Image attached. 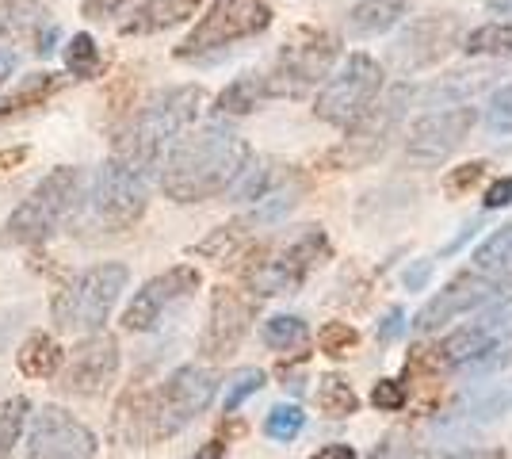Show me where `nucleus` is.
Returning a JSON list of instances; mask_svg holds the SVG:
<instances>
[{
  "instance_id": "nucleus-36",
  "label": "nucleus",
  "mask_w": 512,
  "mask_h": 459,
  "mask_svg": "<svg viewBox=\"0 0 512 459\" xmlns=\"http://www.w3.org/2000/svg\"><path fill=\"white\" fill-rule=\"evenodd\" d=\"M302 429H306V414H302L295 402H279L264 417V437L276 440V444H291Z\"/></svg>"
},
{
  "instance_id": "nucleus-26",
  "label": "nucleus",
  "mask_w": 512,
  "mask_h": 459,
  "mask_svg": "<svg viewBox=\"0 0 512 459\" xmlns=\"http://www.w3.org/2000/svg\"><path fill=\"white\" fill-rule=\"evenodd\" d=\"M264 100H272L268 85H264V73H245V77H237V81H230V85L218 92L214 111L218 115H253Z\"/></svg>"
},
{
  "instance_id": "nucleus-5",
  "label": "nucleus",
  "mask_w": 512,
  "mask_h": 459,
  "mask_svg": "<svg viewBox=\"0 0 512 459\" xmlns=\"http://www.w3.org/2000/svg\"><path fill=\"white\" fill-rule=\"evenodd\" d=\"M333 257V241L321 226H306L283 245H260L253 261L241 268L245 287L256 299H272V295H295L321 264Z\"/></svg>"
},
{
  "instance_id": "nucleus-24",
  "label": "nucleus",
  "mask_w": 512,
  "mask_h": 459,
  "mask_svg": "<svg viewBox=\"0 0 512 459\" xmlns=\"http://www.w3.org/2000/svg\"><path fill=\"white\" fill-rule=\"evenodd\" d=\"M409 0H360L352 12H348V31L371 39V35H383L394 23L406 16Z\"/></svg>"
},
{
  "instance_id": "nucleus-53",
  "label": "nucleus",
  "mask_w": 512,
  "mask_h": 459,
  "mask_svg": "<svg viewBox=\"0 0 512 459\" xmlns=\"http://www.w3.org/2000/svg\"><path fill=\"white\" fill-rule=\"evenodd\" d=\"M440 459H501V452L497 448H463V452H448Z\"/></svg>"
},
{
  "instance_id": "nucleus-34",
  "label": "nucleus",
  "mask_w": 512,
  "mask_h": 459,
  "mask_svg": "<svg viewBox=\"0 0 512 459\" xmlns=\"http://www.w3.org/2000/svg\"><path fill=\"white\" fill-rule=\"evenodd\" d=\"M27 417H31V402L23 394H12V398L0 402V459H8L12 448L20 444Z\"/></svg>"
},
{
  "instance_id": "nucleus-33",
  "label": "nucleus",
  "mask_w": 512,
  "mask_h": 459,
  "mask_svg": "<svg viewBox=\"0 0 512 459\" xmlns=\"http://www.w3.org/2000/svg\"><path fill=\"white\" fill-rule=\"evenodd\" d=\"M459 43H463V50H467L470 58H474V54H493V58L512 54V23L509 20L482 23V27H474L470 35H463Z\"/></svg>"
},
{
  "instance_id": "nucleus-51",
  "label": "nucleus",
  "mask_w": 512,
  "mask_h": 459,
  "mask_svg": "<svg viewBox=\"0 0 512 459\" xmlns=\"http://www.w3.org/2000/svg\"><path fill=\"white\" fill-rule=\"evenodd\" d=\"M310 459H356V448L352 444H325Z\"/></svg>"
},
{
  "instance_id": "nucleus-46",
  "label": "nucleus",
  "mask_w": 512,
  "mask_h": 459,
  "mask_svg": "<svg viewBox=\"0 0 512 459\" xmlns=\"http://www.w3.org/2000/svg\"><path fill=\"white\" fill-rule=\"evenodd\" d=\"M486 211H501V207H509L512 203V176H501V180H493L490 188H486Z\"/></svg>"
},
{
  "instance_id": "nucleus-31",
  "label": "nucleus",
  "mask_w": 512,
  "mask_h": 459,
  "mask_svg": "<svg viewBox=\"0 0 512 459\" xmlns=\"http://www.w3.org/2000/svg\"><path fill=\"white\" fill-rule=\"evenodd\" d=\"M302 180L295 176V180H287L283 188H272L264 199H256V207L245 215V226H272V222H279V219H287L295 207H299V199H302Z\"/></svg>"
},
{
  "instance_id": "nucleus-55",
  "label": "nucleus",
  "mask_w": 512,
  "mask_h": 459,
  "mask_svg": "<svg viewBox=\"0 0 512 459\" xmlns=\"http://www.w3.org/2000/svg\"><path fill=\"white\" fill-rule=\"evenodd\" d=\"M486 8H490L497 20H509L512 23V0H486Z\"/></svg>"
},
{
  "instance_id": "nucleus-28",
  "label": "nucleus",
  "mask_w": 512,
  "mask_h": 459,
  "mask_svg": "<svg viewBox=\"0 0 512 459\" xmlns=\"http://www.w3.org/2000/svg\"><path fill=\"white\" fill-rule=\"evenodd\" d=\"M253 238V226H245V219L237 222H226V226H218L211 230L203 241H195L192 253L195 257H207V261H234L237 253H245V245Z\"/></svg>"
},
{
  "instance_id": "nucleus-7",
  "label": "nucleus",
  "mask_w": 512,
  "mask_h": 459,
  "mask_svg": "<svg viewBox=\"0 0 512 459\" xmlns=\"http://www.w3.org/2000/svg\"><path fill=\"white\" fill-rule=\"evenodd\" d=\"M150 207V184L138 169H130L127 161L111 157L104 161L85 188V203L77 211L81 226H96L104 234L130 230L134 222L146 215Z\"/></svg>"
},
{
  "instance_id": "nucleus-16",
  "label": "nucleus",
  "mask_w": 512,
  "mask_h": 459,
  "mask_svg": "<svg viewBox=\"0 0 512 459\" xmlns=\"http://www.w3.org/2000/svg\"><path fill=\"white\" fill-rule=\"evenodd\" d=\"M27 459H100L96 433L62 406H43L31 421Z\"/></svg>"
},
{
  "instance_id": "nucleus-23",
  "label": "nucleus",
  "mask_w": 512,
  "mask_h": 459,
  "mask_svg": "<svg viewBox=\"0 0 512 459\" xmlns=\"http://www.w3.org/2000/svg\"><path fill=\"white\" fill-rule=\"evenodd\" d=\"M62 360H65V349L50 333H43V329H35L20 345V352H16V368L27 379H54L58 368H62Z\"/></svg>"
},
{
  "instance_id": "nucleus-18",
  "label": "nucleus",
  "mask_w": 512,
  "mask_h": 459,
  "mask_svg": "<svg viewBox=\"0 0 512 459\" xmlns=\"http://www.w3.org/2000/svg\"><path fill=\"white\" fill-rule=\"evenodd\" d=\"M505 341H512V291L501 295L490 310H482L470 326L448 333V337L436 345V356H440L444 368L459 372V368H463L467 360H474L478 352L493 349V345H505Z\"/></svg>"
},
{
  "instance_id": "nucleus-20",
  "label": "nucleus",
  "mask_w": 512,
  "mask_h": 459,
  "mask_svg": "<svg viewBox=\"0 0 512 459\" xmlns=\"http://www.w3.org/2000/svg\"><path fill=\"white\" fill-rule=\"evenodd\" d=\"M509 406H512V398L505 391H470L451 406L448 414L436 417V433L463 440V437H470L474 429H482V425H490L497 417H505Z\"/></svg>"
},
{
  "instance_id": "nucleus-14",
  "label": "nucleus",
  "mask_w": 512,
  "mask_h": 459,
  "mask_svg": "<svg viewBox=\"0 0 512 459\" xmlns=\"http://www.w3.org/2000/svg\"><path fill=\"white\" fill-rule=\"evenodd\" d=\"M459 35H463V23L459 16H421V20H413L390 43V66L398 69V73H421V69H432L436 62H444L451 50L459 46Z\"/></svg>"
},
{
  "instance_id": "nucleus-45",
  "label": "nucleus",
  "mask_w": 512,
  "mask_h": 459,
  "mask_svg": "<svg viewBox=\"0 0 512 459\" xmlns=\"http://www.w3.org/2000/svg\"><path fill=\"white\" fill-rule=\"evenodd\" d=\"M406 329H409L406 310H402V306H390V310H386V318H383V326H379V341L390 345V341H398Z\"/></svg>"
},
{
  "instance_id": "nucleus-29",
  "label": "nucleus",
  "mask_w": 512,
  "mask_h": 459,
  "mask_svg": "<svg viewBox=\"0 0 512 459\" xmlns=\"http://www.w3.org/2000/svg\"><path fill=\"white\" fill-rule=\"evenodd\" d=\"M314 402L325 417L333 421H344L360 410V394L352 391V383L344 379L341 372H325L318 375V387H314Z\"/></svg>"
},
{
  "instance_id": "nucleus-40",
  "label": "nucleus",
  "mask_w": 512,
  "mask_h": 459,
  "mask_svg": "<svg viewBox=\"0 0 512 459\" xmlns=\"http://www.w3.org/2000/svg\"><path fill=\"white\" fill-rule=\"evenodd\" d=\"M482 123H486V131H490V134H501V138H509V134H512V81H509V85H501L490 96Z\"/></svg>"
},
{
  "instance_id": "nucleus-54",
  "label": "nucleus",
  "mask_w": 512,
  "mask_h": 459,
  "mask_svg": "<svg viewBox=\"0 0 512 459\" xmlns=\"http://www.w3.org/2000/svg\"><path fill=\"white\" fill-rule=\"evenodd\" d=\"M192 459H226V440H222V437L207 440V444H203Z\"/></svg>"
},
{
  "instance_id": "nucleus-48",
  "label": "nucleus",
  "mask_w": 512,
  "mask_h": 459,
  "mask_svg": "<svg viewBox=\"0 0 512 459\" xmlns=\"http://www.w3.org/2000/svg\"><path fill=\"white\" fill-rule=\"evenodd\" d=\"M27 157H31V146H8V150H0V176L20 169Z\"/></svg>"
},
{
  "instance_id": "nucleus-42",
  "label": "nucleus",
  "mask_w": 512,
  "mask_h": 459,
  "mask_svg": "<svg viewBox=\"0 0 512 459\" xmlns=\"http://www.w3.org/2000/svg\"><path fill=\"white\" fill-rule=\"evenodd\" d=\"M505 364H512V349H509V345H493V349L478 352L474 360H467V364L459 368V375H470V379H478V375L501 372Z\"/></svg>"
},
{
  "instance_id": "nucleus-6",
  "label": "nucleus",
  "mask_w": 512,
  "mask_h": 459,
  "mask_svg": "<svg viewBox=\"0 0 512 459\" xmlns=\"http://www.w3.org/2000/svg\"><path fill=\"white\" fill-rule=\"evenodd\" d=\"M130 284V268L119 261L92 264L85 272L69 276L54 299H50V318L62 333H100L119 295Z\"/></svg>"
},
{
  "instance_id": "nucleus-22",
  "label": "nucleus",
  "mask_w": 512,
  "mask_h": 459,
  "mask_svg": "<svg viewBox=\"0 0 512 459\" xmlns=\"http://www.w3.org/2000/svg\"><path fill=\"white\" fill-rule=\"evenodd\" d=\"M58 92H62V73H46V69L27 73L12 92L0 96V123H12L27 111L43 108L46 100H54Z\"/></svg>"
},
{
  "instance_id": "nucleus-21",
  "label": "nucleus",
  "mask_w": 512,
  "mask_h": 459,
  "mask_svg": "<svg viewBox=\"0 0 512 459\" xmlns=\"http://www.w3.org/2000/svg\"><path fill=\"white\" fill-rule=\"evenodd\" d=\"M195 12H199V0H142L123 20L119 35H127V39H134V35H161L169 27H180L184 20H192Z\"/></svg>"
},
{
  "instance_id": "nucleus-50",
  "label": "nucleus",
  "mask_w": 512,
  "mask_h": 459,
  "mask_svg": "<svg viewBox=\"0 0 512 459\" xmlns=\"http://www.w3.org/2000/svg\"><path fill=\"white\" fill-rule=\"evenodd\" d=\"M16 66H20V54H16L12 46L0 43V85H4V81H8L12 73H16Z\"/></svg>"
},
{
  "instance_id": "nucleus-38",
  "label": "nucleus",
  "mask_w": 512,
  "mask_h": 459,
  "mask_svg": "<svg viewBox=\"0 0 512 459\" xmlns=\"http://www.w3.org/2000/svg\"><path fill=\"white\" fill-rule=\"evenodd\" d=\"M356 345H360V333H356V326H348V322H325L318 333V349L329 360H344Z\"/></svg>"
},
{
  "instance_id": "nucleus-49",
  "label": "nucleus",
  "mask_w": 512,
  "mask_h": 459,
  "mask_svg": "<svg viewBox=\"0 0 512 459\" xmlns=\"http://www.w3.org/2000/svg\"><path fill=\"white\" fill-rule=\"evenodd\" d=\"M54 46H58V27H54V23H46L43 31H39V39H35V54H39V58H50V54H54Z\"/></svg>"
},
{
  "instance_id": "nucleus-37",
  "label": "nucleus",
  "mask_w": 512,
  "mask_h": 459,
  "mask_svg": "<svg viewBox=\"0 0 512 459\" xmlns=\"http://www.w3.org/2000/svg\"><path fill=\"white\" fill-rule=\"evenodd\" d=\"M234 203H245V199H264L272 192V165L268 161H249L241 176H237L234 184L226 188Z\"/></svg>"
},
{
  "instance_id": "nucleus-9",
  "label": "nucleus",
  "mask_w": 512,
  "mask_h": 459,
  "mask_svg": "<svg viewBox=\"0 0 512 459\" xmlns=\"http://www.w3.org/2000/svg\"><path fill=\"white\" fill-rule=\"evenodd\" d=\"M272 27L268 0H214L207 16L188 31V39L172 50L176 62H211L222 50L256 39Z\"/></svg>"
},
{
  "instance_id": "nucleus-1",
  "label": "nucleus",
  "mask_w": 512,
  "mask_h": 459,
  "mask_svg": "<svg viewBox=\"0 0 512 459\" xmlns=\"http://www.w3.org/2000/svg\"><path fill=\"white\" fill-rule=\"evenodd\" d=\"M218 394V375L199 364L176 368L169 379H161L153 391H127L115 402L111 433L123 444H157L176 437L184 425H192Z\"/></svg>"
},
{
  "instance_id": "nucleus-3",
  "label": "nucleus",
  "mask_w": 512,
  "mask_h": 459,
  "mask_svg": "<svg viewBox=\"0 0 512 459\" xmlns=\"http://www.w3.org/2000/svg\"><path fill=\"white\" fill-rule=\"evenodd\" d=\"M203 88L180 85L153 92L142 108L123 123V131L115 134V157L127 161L130 169L150 176V169L161 165V157L180 134L195 123V115L203 111Z\"/></svg>"
},
{
  "instance_id": "nucleus-4",
  "label": "nucleus",
  "mask_w": 512,
  "mask_h": 459,
  "mask_svg": "<svg viewBox=\"0 0 512 459\" xmlns=\"http://www.w3.org/2000/svg\"><path fill=\"white\" fill-rule=\"evenodd\" d=\"M88 176L77 165H62L54 173H46L35 192L23 199L20 207L8 215L0 226V245L4 249H39L54 234H62L65 222L77 219L81 203H85Z\"/></svg>"
},
{
  "instance_id": "nucleus-32",
  "label": "nucleus",
  "mask_w": 512,
  "mask_h": 459,
  "mask_svg": "<svg viewBox=\"0 0 512 459\" xmlns=\"http://www.w3.org/2000/svg\"><path fill=\"white\" fill-rule=\"evenodd\" d=\"M62 62H65V73H69V77H77V81H92V77H100V73H104V50H100V43H96L88 31H81V35H73V39H69Z\"/></svg>"
},
{
  "instance_id": "nucleus-41",
  "label": "nucleus",
  "mask_w": 512,
  "mask_h": 459,
  "mask_svg": "<svg viewBox=\"0 0 512 459\" xmlns=\"http://www.w3.org/2000/svg\"><path fill=\"white\" fill-rule=\"evenodd\" d=\"M371 402H375V410H383V414H398V410H406L409 387L402 379H379V383L371 387Z\"/></svg>"
},
{
  "instance_id": "nucleus-8",
  "label": "nucleus",
  "mask_w": 512,
  "mask_h": 459,
  "mask_svg": "<svg viewBox=\"0 0 512 459\" xmlns=\"http://www.w3.org/2000/svg\"><path fill=\"white\" fill-rule=\"evenodd\" d=\"M341 54V35L325 27H299L287 43L279 46L276 62L264 73V85L272 100H299L310 88H318Z\"/></svg>"
},
{
  "instance_id": "nucleus-35",
  "label": "nucleus",
  "mask_w": 512,
  "mask_h": 459,
  "mask_svg": "<svg viewBox=\"0 0 512 459\" xmlns=\"http://www.w3.org/2000/svg\"><path fill=\"white\" fill-rule=\"evenodd\" d=\"M493 77H497V69L493 66L459 69V73H448V81H444V85L428 88V96H432V100H463V96H474L478 88L490 85Z\"/></svg>"
},
{
  "instance_id": "nucleus-12",
  "label": "nucleus",
  "mask_w": 512,
  "mask_h": 459,
  "mask_svg": "<svg viewBox=\"0 0 512 459\" xmlns=\"http://www.w3.org/2000/svg\"><path fill=\"white\" fill-rule=\"evenodd\" d=\"M119 375V341L111 333H88L77 349L65 352L58 368V391L73 398H100Z\"/></svg>"
},
{
  "instance_id": "nucleus-43",
  "label": "nucleus",
  "mask_w": 512,
  "mask_h": 459,
  "mask_svg": "<svg viewBox=\"0 0 512 459\" xmlns=\"http://www.w3.org/2000/svg\"><path fill=\"white\" fill-rule=\"evenodd\" d=\"M490 173V161H467V165H459V169H451L448 173V192L451 196H467L470 188H478L482 180Z\"/></svg>"
},
{
  "instance_id": "nucleus-44",
  "label": "nucleus",
  "mask_w": 512,
  "mask_h": 459,
  "mask_svg": "<svg viewBox=\"0 0 512 459\" xmlns=\"http://www.w3.org/2000/svg\"><path fill=\"white\" fill-rule=\"evenodd\" d=\"M130 0H81V16L85 20H111L127 8Z\"/></svg>"
},
{
  "instance_id": "nucleus-19",
  "label": "nucleus",
  "mask_w": 512,
  "mask_h": 459,
  "mask_svg": "<svg viewBox=\"0 0 512 459\" xmlns=\"http://www.w3.org/2000/svg\"><path fill=\"white\" fill-rule=\"evenodd\" d=\"M256 306L253 299H245L234 287H214L211 291V318H207V329H203V341H199V352L207 360H226L241 349V341L249 337V326H253Z\"/></svg>"
},
{
  "instance_id": "nucleus-52",
  "label": "nucleus",
  "mask_w": 512,
  "mask_h": 459,
  "mask_svg": "<svg viewBox=\"0 0 512 459\" xmlns=\"http://www.w3.org/2000/svg\"><path fill=\"white\" fill-rule=\"evenodd\" d=\"M428 272H432V261H417V268H409V272H406V287H409V291L425 287Z\"/></svg>"
},
{
  "instance_id": "nucleus-30",
  "label": "nucleus",
  "mask_w": 512,
  "mask_h": 459,
  "mask_svg": "<svg viewBox=\"0 0 512 459\" xmlns=\"http://www.w3.org/2000/svg\"><path fill=\"white\" fill-rule=\"evenodd\" d=\"M470 261H474L470 268H478V272H486V276L501 280L505 287H512V226L490 234V238L474 249Z\"/></svg>"
},
{
  "instance_id": "nucleus-2",
  "label": "nucleus",
  "mask_w": 512,
  "mask_h": 459,
  "mask_svg": "<svg viewBox=\"0 0 512 459\" xmlns=\"http://www.w3.org/2000/svg\"><path fill=\"white\" fill-rule=\"evenodd\" d=\"M249 161H253V150L234 127L203 123L172 142L161 169V192L172 203H203V199L222 196Z\"/></svg>"
},
{
  "instance_id": "nucleus-13",
  "label": "nucleus",
  "mask_w": 512,
  "mask_h": 459,
  "mask_svg": "<svg viewBox=\"0 0 512 459\" xmlns=\"http://www.w3.org/2000/svg\"><path fill=\"white\" fill-rule=\"evenodd\" d=\"M478 123V111L470 104H451L444 111H428L421 115L406 134V157L421 169H432V165H444L451 153L459 150L470 138Z\"/></svg>"
},
{
  "instance_id": "nucleus-17",
  "label": "nucleus",
  "mask_w": 512,
  "mask_h": 459,
  "mask_svg": "<svg viewBox=\"0 0 512 459\" xmlns=\"http://www.w3.org/2000/svg\"><path fill=\"white\" fill-rule=\"evenodd\" d=\"M501 291H509L501 280H493V276L478 272V268H467V272H459L451 284L440 287V295H432V299L421 306V314L413 318V333H436L440 326H448V322L463 318L470 310L486 306L490 299H501Z\"/></svg>"
},
{
  "instance_id": "nucleus-15",
  "label": "nucleus",
  "mask_w": 512,
  "mask_h": 459,
  "mask_svg": "<svg viewBox=\"0 0 512 459\" xmlns=\"http://www.w3.org/2000/svg\"><path fill=\"white\" fill-rule=\"evenodd\" d=\"M195 291H199V268H192V264H176L169 272L153 276L134 291V299L123 310V329L127 333H150L165 322L172 306L188 303Z\"/></svg>"
},
{
  "instance_id": "nucleus-25",
  "label": "nucleus",
  "mask_w": 512,
  "mask_h": 459,
  "mask_svg": "<svg viewBox=\"0 0 512 459\" xmlns=\"http://www.w3.org/2000/svg\"><path fill=\"white\" fill-rule=\"evenodd\" d=\"M46 8L43 4H27V0H8L0 4V43H16V39H39V31L46 27Z\"/></svg>"
},
{
  "instance_id": "nucleus-11",
  "label": "nucleus",
  "mask_w": 512,
  "mask_h": 459,
  "mask_svg": "<svg viewBox=\"0 0 512 459\" xmlns=\"http://www.w3.org/2000/svg\"><path fill=\"white\" fill-rule=\"evenodd\" d=\"M379 92H383V66L371 54H348L341 73L321 85L314 115L329 127H348L379 100Z\"/></svg>"
},
{
  "instance_id": "nucleus-27",
  "label": "nucleus",
  "mask_w": 512,
  "mask_h": 459,
  "mask_svg": "<svg viewBox=\"0 0 512 459\" xmlns=\"http://www.w3.org/2000/svg\"><path fill=\"white\" fill-rule=\"evenodd\" d=\"M264 345L272 352H287V356H299L306 360V349H310V326L302 322L299 314H276L268 318L264 329H260Z\"/></svg>"
},
{
  "instance_id": "nucleus-10",
  "label": "nucleus",
  "mask_w": 512,
  "mask_h": 459,
  "mask_svg": "<svg viewBox=\"0 0 512 459\" xmlns=\"http://www.w3.org/2000/svg\"><path fill=\"white\" fill-rule=\"evenodd\" d=\"M409 100H413V88L409 85L390 88L383 100H375L356 123L344 127L348 134H344L341 146H333V150L325 153V169L348 173V169L371 165V161L390 146V138H394V131H398V123L406 119Z\"/></svg>"
},
{
  "instance_id": "nucleus-47",
  "label": "nucleus",
  "mask_w": 512,
  "mask_h": 459,
  "mask_svg": "<svg viewBox=\"0 0 512 459\" xmlns=\"http://www.w3.org/2000/svg\"><path fill=\"white\" fill-rule=\"evenodd\" d=\"M367 459H428V456H421V452L409 448V444H398V440H383Z\"/></svg>"
},
{
  "instance_id": "nucleus-39",
  "label": "nucleus",
  "mask_w": 512,
  "mask_h": 459,
  "mask_svg": "<svg viewBox=\"0 0 512 459\" xmlns=\"http://www.w3.org/2000/svg\"><path fill=\"white\" fill-rule=\"evenodd\" d=\"M260 387H264V372H260V368H241V372L230 375V383H226V398H222L226 414H237V410H241V402H245V398H253Z\"/></svg>"
}]
</instances>
